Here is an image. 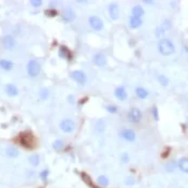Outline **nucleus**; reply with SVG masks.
Masks as SVG:
<instances>
[{"mask_svg":"<svg viewBox=\"0 0 188 188\" xmlns=\"http://www.w3.org/2000/svg\"><path fill=\"white\" fill-rule=\"evenodd\" d=\"M158 51L165 56H170L175 52V46L168 39H161L158 42Z\"/></svg>","mask_w":188,"mask_h":188,"instance_id":"obj_1","label":"nucleus"},{"mask_svg":"<svg viewBox=\"0 0 188 188\" xmlns=\"http://www.w3.org/2000/svg\"><path fill=\"white\" fill-rule=\"evenodd\" d=\"M40 71H41V66H40V64H39L38 61L30 60L29 62H28L27 72H28V74H29L30 76H32V77L37 76V75L40 73Z\"/></svg>","mask_w":188,"mask_h":188,"instance_id":"obj_2","label":"nucleus"},{"mask_svg":"<svg viewBox=\"0 0 188 188\" xmlns=\"http://www.w3.org/2000/svg\"><path fill=\"white\" fill-rule=\"evenodd\" d=\"M142 117H143L142 111L140 109H138V108H132L130 110L129 114H128V119H129V122H133V124L140 122L142 120Z\"/></svg>","mask_w":188,"mask_h":188,"instance_id":"obj_3","label":"nucleus"},{"mask_svg":"<svg viewBox=\"0 0 188 188\" xmlns=\"http://www.w3.org/2000/svg\"><path fill=\"white\" fill-rule=\"evenodd\" d=\"M71 77H72V79L74 80L75 82H76L77 84L81 85V86L85 85V84H86V82H87L86 74H85V73L83 72V71H81V70L73 71V72L71 73Z\"/></svg>","mask_w":188,"mask_h":188,"instance_id":"obj_4","label":"nucleus"},{"mask_svg":"<svg viewBox=\"0 0 188 188\" xmlns=\"http://www.w3.org/2000/svg\"><path fill=\"white\" fill-rule=\"evenodd\" d=\"M60 129L64 132H66V133H70V132H72L75 129L74 122L72 119H69V118L62 119L60 122Z\"/></svg>","mask_w":188,"mask_h":188,"instance_id":"obj_5","label":"nucleus"},{"mask_svg":"<svg viewBox=\"0 0 188 188\" xmlns=\"http://www.w3.org/2000/svg\"><path fill=\"white\" fill-rule=\"evenodd\" d=\"M89 25L91 26V28L95 30H97V31H100V30L103 29V22H102V20L100 17H98V16H95V15H91L90 17H89Z\"/></svg>","mask_w":188,"mask_h":188,"instance_id":"obj_6","label":"nucleus"},{"mask_svg":"<svg viewBox=\"0 0 188 188\" xmlns=\"http://www.w3.org/2000/svg\"><path fill=\"white\" fill-rule=\"evenodd\" d=\"M120 138L124 139L125 141H128V142H132V141L136 140V132L132 129H129V128H125L120 131L119 133Z\"/></svg>","mask_w":188,"mask_h":188,"instance_id":"obj_7","label":"nucleus"},{"mask_svg":"<svg viewBox=\"0 0 188 188\" xmlns=\"http://www.w3.org/2000/svg\"><path fill=\"white\" fill-rule=\"evenodd\" d=\"M2 44H3V46L7 48V50L11 51V50H13V48H15L16 42H15V40H14V38L11 36V34H8V36H5V38H3Z\"/></svg>","mask_w":188,"mask_h":188,"instance_id":"obj_8","label":"nucleus"},{"mask_svg":"<svg viewBox=\"0 0 188 188\" xmlns=\"http://www.w3.org/2000/svg\"><path fill=\"white\" fill-rule=\"evenodd\" d=\"M114 96H115L116 99L119 100V101H124V100L127 99L128 94H127V91H126V89H125L124 86H119L115 89Z\"/></svg>","mask_w":188,"mask_h":188,"instance_id":"obj_9","label":"nucleus"},{"mask_svg":"<svg viewBox=\"0 0 188 188\" xmlns=\"http://www.w3.org/2000/svg\"><path fill=\"white\" fill-rule=\"evenodd\" d=\"M94 62H95V65H97L99 67H104L108 64L107 57L104 56L103 54H101V53H98V54L94 55Z\"/></svg>","mask_w":188,"mask_h":188,"instance_id":"obj_10","label":"nucleus"},{"mask_svg":"<svg viewBox=\"0 0 188 188\" xmlns=\"http://www.w3.org/2000/svg\"><path fill=\"white\" fill-rule=\"evenodd\" d=\"M20 143L25 147H31V145L34 144V137L28 133L23 134V136L20 137Z\"/></svg>","mask_w":188,"mask_h":188,"instance_id":"obj_11","label":"nucleus"},{"mask_svg":"<svg viewBox=\"0 0 188 188\" xmlns=\"http://www.w3.org/2000/svg\"><path fill=\"white\" fill-rule=\"evenodd\" d=\"M109 14L112 20H117L119 16V8L116 3H111L109 5Z\"/></svg>","mask_w":188,"mask_h":188,"instance_id":"obj_12","label":"nucleus"},{"mask_svg":"<svg viewBox=\"0 0 188 188\" xmlns=\"http://www.w3.org/2000/svg\"><path fill=\"white\" fill-rule=\"evenodd\" d=\"M62 18H64V20L68 22V23L69 22H72V20L75 18L74 11H73L71 8H67V9L64 11V13H62Z\"/></svg>","mask_w":188,"mask_h":188,"instance_id":"obj_13","label":"nucleus"},{"mask_svg":"<svg viewBox=\"0 0 188 188\" xmlns=\"http://www.w3.org/2000/svg\"><path fill=\"white\" fill-rule=\"evenodd\" d=\"M142 18L140 17H136V16H130L129 18V27L132 29H137L142 25Z\"/></svg>","mask_w":188,"mask_h":188,"instance_id":"obj_14","label":"nucleus"},{"mask_svg":"<svg viewBox=\"0 0 188 188\" xmlns=\"http://www.w3.org/2000/svg\"><path fill=\"white\" fill-rule=\"evenodd\" d=\"M177 165H179V170L184 173H188V158H181L177 162Z\"/></svg>","mask_w":188,"mask_h":188,"instance_id":"obj_15","label":"nucleus"},{"mask_svg":"<svg viewBox=\"0 0 188 188\" xmlns=\"http://www.w3.org/2000/svg\"><path fill=\"white\" fill-rule=\"evenodd\" d=\"M144 9H143L142 7H140V5H134L133 8H132V16H136V17H142L143 15H144Z\"/></svg>","mask_w":188,"mask_h":188,"instance_id":"obj_16","label":"nucleus"},{"mask_svg":"<svg viewBox=\"0 0 188 188\" xmlns=\"http://www.w3.org/2000/svg\"><path fill=\"white\" fill-rule=\"evenodd\" d=\"M5 153L11 158H15V157H17L20 155V152L17 151V148L14 147V146H8L7 150H5Z\"/></svg>","mask_w":188,"mask_h":188,"instance_id":"obj_17","label":"nucleus"},{"mask_svg":"<svg viewBox=\"0 0 188 188\" xmlns=\"http://www.w3.org/2000/svg\"><path fill=\"white\" fill-rule=\"evenodd\" d=\"M0 67H1L3 70L10 71L13 68V64H12V61L8 60V59H1V60H0Z\"/></svg>","mask_w":188,"mask_h":188,"instance_id":"obj_18","label":"nucleus"},{"mask_svg":"<svg viewBox=\"0 0 188 188\" xmlns=\"http://www.w3.org/2000/svg\"><path fill=\"white\" fill-rule=\"evenodd\" d=\"M136 94L140 99H145V98L148 97V91L143 87H137Z\"/></svg>","mask_w":188,"mask_h":188,"instance_id":"obj_19","label":"nucleus"},{"mask_svg":"<svg viewBox=\"0 0 188 188\" xmlns=\"http://www.w3.org/2000/svg\"><path fill=\"white\" fill-rule=\"evenodd\" d=\"M7 93L9 96H11V97H14V96H16L18 94V89L16 88L15 85L13 84H9L7 85Z\"/></svg>","mask_w":188,"mask_h":188,"instance_id":"obj_20","label":"nucleus"},{"mask_svg":"<svg viewBox=\"0 0 188 188\" xmlns=\"http://www.w3.org/2000/svg\"><path fill=\"white\" fill-rule=\"evenodd\" d=\"M97 183L102 187H107L109 185V179L107 176H104V175H100L97 179Z\"/></svg>","mask_w":188,"mask_h":188,"instance_id":"obj_21","label":"nucleus"},{"mask_svg":"<svg viewBox=\"0 0 188 188\" xmlns=\"http://www.w3.org/2000/svg\"><path fill=\"white\" fill-rule=\"evenodd\" d=\"M69 56H70V52H69L68 48L66 46H60V48H59V57H61V58H69Z\"/></svg>","mask_w":188,"mask_h":188,"instance_id":"obj_22","label":"nucleus"},{"mask_svg":"<svg viewBox=\"0 0 188 188\" xmlns=\"http://www.w3.org/2000/svg\"><path fill=\"white\" fill-rule=\"evenodd\" d=\"M53 148H54L55 151H57V152L61 151L62 148H64V142H62L61 140H56L54 143H53Z\"/></svg>","mask_w":188,"mask_h":188,"instance_id":"obj_23","label":"nucleus"},{"mask_svg":"<svg viewBox=\"0 0 188 188\" xmlns=\"http://www.w3.org/2000/svg\"><path fill=\"white\" fill-rule=\"evenodd\" d=\"M29 162L31 163L32 165H38L39 162H40V158H39L38 155H31V156L29 157Z\"/></svg>","mask_w":188,"mask_h":188,"instance_id":"obj_24","label":"nucleus"},{"mask_svg":"<svg viewBox=\"0 0 188 188\" xmlns=\"http://www.w3.org/2000/svg\"><path fill=\"white\" fill-rule=\"evenodd\" d=\"M158 81H159V83L162 85V86H167V85L169 84L168 77L165 76V75H159V76H158Z\"/></svg>","mask_w":188,"mask_h":188,"instance_id":"obj_25","label":"nucleus"},{"mask_svg":"<svg viewBox=\"0 0 188 188\" xmlns=\"http://www.w3.org/2000/svg\"><path fill=\"white\" fill-rule=\"evenodd\" d=\"M96 128H97V130L99 132L104 131V129H105V124H104L103 120H98V122L96 124Z\"/></svg>","mask_w":188,"mask_h":188,"instance_id":"obj_26","label":"nucleus"},{"mask_svg":"<svg viewBox=\"0 0 188 188\" xmlns=\"http://www.w3.org/2000/svg\"><path fill=\"white\" fill-rule=\"evenodd\" d=\"M105 109H107V111H108V112H110V113H113V114L117 113V111H118L117 108H116L115 105H113V104H110V105H107V107H105Z\"/></svg>","mask_w":188,"mask_h":188,"instance_id":"obj_27","label":"nucleus"},{"mask_svg":"<svg viewBox=\"0 0 188 188\" xmlns=\"http://www.w3.org/2000/svg\"><path fill=\"white\" fill-rule=\"evenodd\" d=\"M45 15L46 16H50V17H54V16H56L57 15V11L56 10H54V9H48V10H46L45 12Z\"/></svg>","mask_w":188,"mask_h":188,"instance_id":"obj_28","label":"nucleus"},{"mask_svg":"<svg viewBox=\"0 0 188 188\" xmlns=\"http://www.w3.org/2000/svg\"><path fill=\"white\" fill-rule=\"evenodd\" d=\"M48 96H50V91H48L46 88L42 89V90L40 91V97L42 98V99H46Z\"/></svg>","mask_w":188,"mask_h":188,"instance_id":"obj_29","label":"nucleus"},{"mask_svg":"<svg viewBox=\"0 0 188 188\" xmlns=\"http://www.w3.org/2000/svg\"><path fill=\"white\" fill-rule=\"evenodd\" d=\"M30 5H34V8H39L40 5H42V0H31Z\"/></svg>","mask_w":188,"mask_h":188,"instance_id":"obj_30","label":"nucleus"},{"mask_svg":"<svg viewBox=\"0 0 188 188\" xmlns=\"http://www.w3.org/2000/svg\"><path fill=\"white\" fill-rule=\"evenodd\" d=\"M120 160H122V162H124V163H127L128 161H129V156H128L127 153L122 154V156H120Z\"/></svg>","mask_w":188,"mask_h":188,"instance_id":"obj_31","label":"nucleus"},{"mask_svg":"<svg viewBox=\"0 0 188 188\" xmlns=\"http://www.w3.org/2000/svg\"><path fill=\"white\" fill-rule=\"evenodd\" d=\"M48 170H44V171H42V172H41L40 176H41V179H43V181H46V179H48Z\"/></svg>","mask_w":188,"mask_h":188,"instance_id":"obj_32","label":"nucleus"},{"mask_svg":"<svg viewBox=\"0 0 188 188\" xmlns=\"http://www.w3.org/2000/svg\"><path fill=\"white\" fill-rule=\"evenodd\" d=\"M153 115H154V118L156 120L159 119V116H158V111H157V108L154 107L153 108Z\"/></svg>","mask_w":188,"mask_h":188,"instance_id":"obj_33","label":"nucleus"},{"mask_svg":"<svg viewBox=\"0 0 188 188\" xmlns=\"http://www.w3.org/2000/svg\"><path fill=\"white\" fill-rule=\"evenodd\" d=\"M156 34H157V36H162L163 34H165V29H163V27H159V28H157V30H156Z\"/></svg>","mask_w":188,"mask_h":188,"instance_id":"obj_34","label":"nucleus"},{"mask_svg":"<svg viewBox=\"0 0 188 188\" xmlns=\"http://www.w3.org/2000/svg\"><path fill=\"white\" fill-rule=\"evenodd\" d=\"M126 184H127V185H133L134 179L133 177H127V179H126Z\"/></svg>","mask_w":188,"mask_h":188,"instance_id":"obj_35","label":"nucleus"},{"mask_svg":"<svg viewBox=\"0 0 188 188\" xmlns=\"http://www.w3.org/2000/svg\"><path fill=\"white\" fill-rule=\"evenodd\" d=\"M143 2L146 3V5H154V3H155L154 1H150V0H144Z\"/></svg>","mask_w":188,"mask_h":188,"instance_id":"obj_36","label":"nucleus"},{"mask_svg":"<svg viewBox=\"0 0 188 188\" xmlns=\"http://www.w3.org/2000/svg\"><path fill=\"white\" fill-rule=\"evenodd\" d=\"M186 50H187V52H188V48H186Z\"/></svg>","mask_w":188,"mask_h":188,"instance_id":"obj_37","label":"nucleus"}]
</instances>
